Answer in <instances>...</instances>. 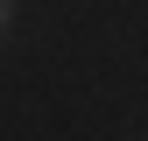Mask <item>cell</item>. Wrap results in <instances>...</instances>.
Wrapping results in <instances>:
<instances>
[{
	"instance_id": "1",
	"label": "cell",
	"mask_w": 148,
	"mask_h": 141,
	"mask_svg": "<svg viewBox=\"0 0 148 141\" xmlns=\"http://www.w3.org/2000/svg\"><path fill=\"white\" fill-rule=\"evenodd\" d=\"M0 28H7V0H0Z\"/></svg>"
}]
</instances>
